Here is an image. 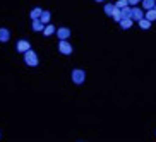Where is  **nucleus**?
I'll return each instance as SVG.
<instances>
[{"instance_id": "obj_8", "label": "nucleus", "mask_w": 156, "mask_h": 142, "mask_svg": "<svg viewBox=\"0 0 156 142\" xmlns=\"http://www.w3.org/2000/svg\"><path fill=\"white\" fill-rule=\"evenodd\" d=\"M10 40V31L7 28H0V43H7Z\"/></svg>"}, {"instance_id": "obj_21", "label": "nucleus", "mask_w": 156, "mask_h": 142, "mask_svg": "<svg viewBox=\"0 0 156 142\" xmlns=\"http://www.w3.org/2000/svg\"><path fill=\"white\" fill-rule=\"evenodd\" d=\"M94 2H103V0H94Z\"/></svg>"}, {"instance_id": "obj_16", "label": "nucleus", "mask_w": 156, "mask_h": 142, "mask_svg": "<svg viewBox=\"0 0 156 142\" xmlns=\"http://www.w3.org/2000/svg\"><path fill=\"white\" fill-rule=\"evenodd\" d=\"M146 19L147 21H156V9H147L146 10Z\"/></svg>"}, {"instance_id": "obj_22", "label": "nucleus", "mask_w": 156, "mask_h": 142, "mask_svg": "<svg viewBox=\"0 0 156 142\" xmlns=\"http://www.w3.org/2000/svg\"><path fill=\"white\" fill-rule=\"evenodd\" d=\"M154 9H156V4H154Z\"/></svg>"}, {"instance_id": "obj_4", "label": "nucleus", "mask_w": 156, "mask_h": 142, "mask_svg": "<svg viewBox=\"0 0 156 142\" xmlns=\"http://www.w3.org/2000/svg\"><path fill=\"white\" fill-rule=\"evenodd\" d=\"M29 48H31V45H29V41L28 40H19L17 41V45H16V50L19 51V53H26V51L29 50Z\"/></svg>"}, {"instance_id": "obj_10", "label": "nucleus", "mask_w": 156, "mask_h": 142, "mask_svg": "<svg viewBox=\"0 0 156 142\" xmlns=\"http://www.w3.org/2000/svg\"><path fill=\"white\" fill-rule=\"evenodd\" d=\"M119 24H120V28H122V29H130V28H132V24H134V21L130 17H127V19H122Z\"/></svg>"}, {"instance_id": "obj_20", "label": "nucleus", "mask_w": 156, "mask_h": 142, "mask_svg": "<svg viewBox=\"0 0 156 142\" xmlns=\"http://www.w3.org/2000/svg\"><path fill=\"white\" fill-rule=\"evenodd\" d=\"M141 0H129V5H137Z\"/></svg>"}, {"instance_id": "obj_6", "label": "nucleus", "mask_w": 156, "mask_h": 142, "mask_svg": "<svg viewBox=\"0 0 156 142\" xmlns=\"http://www.w3.org/2000/svg\"><path fill=\"white\" fill-rule=\"evenodd\" d=\"M55 34L58 36V40H69V36H70V29H69V28H58Z\"/></svg>"}, {"instance_id": "obj_1", "label": "nucleus", "mask_w": 156, "mask_h": 142, "mask_svg": "<svg viewBox=\"0 0 156 142\" xmlns=\"http://www.w3.org/2000/svg\"><path fill=\"white\" fill-rule=\"evenodd\" d=\"M24 64L28 65V67H38L40 60H38V53H36V51L29 48V50L24 53Z\"/></svg>"}, {"instance_id": "obj_11", "label": "nucleus", "mask_w": 156, "mask_h": 142, "mask_svg": "<svg viewBox=\"0 0 156 142\" xmlns=\"http://www.w3.org/2000/svg\"><path fill=\"white\" fill-rule=\"evenodd\" d=\"M41 14H43L41 7H34V9L31 10V14H29V16H31V19H40V17H41Z\"/></svg>"}, {"instance_id": "obj_7", "label": "nucleus", "mask_w": 156, "mask_h": 142, "mask_svg": "<svg viewBox=\"0 0 156 142\" xmlns=\"http://www.w3.org/2000/svg\"><path fill=\"white\" fill-rule=\"evenodd\" d=\"M33 31L34 33H43V29H45V24L41 23V19H33Z\"/></svg>"}, {"instance_id": "obj_15", "label": "nucleus", "mask_w": 156, "mask_h": 142, "mask_svg": "<svg viewBox=\"0 0 156 142\" xmlns=\"http://www.w3.org/2000/svg\"><path fill=\"white\" fill-rule=\"evenodd\" d=\"M120 14H122V19H127V17H130V14H132V9L130 7H124V9H120Z\"/></svg>"}, {"instance_id": "obj_5", "label": "nucleus", "mask_w": 156, "mask_h": 142, "mask_svg": "<svg viewBox=\"0 0 156 142\" xmlns=\"http://www.w3.org/2000/svg\"><path fill=\"white\" fill-rule=\"evenodd\" d=\"M142 17H144V10H142L141 7H136V5H134L130 19H132V21H139V19H142Z\"/></svg>"}, {"instance_id": "obj_3", "label": "nucleus", "mask_w": 156, "mask_h": 142, "mask_svg": "<svg viewBox=\"0 0 156 142\" xmlns=\"http://www.w3.org/2000/svg\"><path fill=\"white\" fill-rule=\"evenodd\" d=\"M72 45H70L67 40H60V43H58V51L62 53V55H70L72 53Z\"/></svg>"}, {"instance_id": "obj_17", "label": "nucleus", "mask_w": 156, "mask_h": 142, "mask_svg": "<svg viewBox=\"0 0 156 142\" xmlns=\"http://www.w3.org/2000/svg\"><path fill=\"white\" fill-rule=\"evenodd\" d=\"M112 17H113V21L120 23V21H122V14H120V9H117V7H115V10H113V14H112Z\"/></svg>"}, {"instance_id": "obj_13", "label": "nucleus", "mask_w": 156, "mask_h": 142, "mask_svg": "<svg viewBox=\"0 0 156 142\" xmlns=\"http://www.w3.org/2000/svg\"><path fill=\"white\" fill-rule=\"evenodd\" d=\"M40 19H41L43 24H50L51 23V14L48 12V10H43V14H41V17H40Z\"/></svg>"}, {"instance_id": "obj_14", "label": "nucleus", "mask_w": 156, "mask_h": 142, "mask_svg": "<svg viewBox=\"0 0 156 142\" xmlns=\"http://www.w3.org/2000/svg\"><path fill=\"white\" fill-rule=\"evenodd\" d=\"M141 2H142V7H144V10H147V9H154L156 0H141Z\"/></svg>"}, {"instance_id": "obj_19", "label": "nucleus", "mask_w": 156, "mask_h": 142, "mask_svg": "<svg viewBox=\"0 0 156 142\" xmlns=\"http://www.w3.org/2000/svg\"><path fill=\"white\" fill-rule=\"evenodd\" d=\"M127 5H129V0H119V2L115 4V7H117V9H124Z\"/></svg>"}, {"instance_id": "obj_2", "label": "nucleus", "mask_w": 156, "mask_h": 142, "mask_svg": "<svg viewBox=\"0 0 156 142\" xmlns=\"http://www.w3.org/2000/svg\"><path fill=\"white\" fill-rule=\"evenodd\" d=\"M70 75H72V82L77 84V86H79V84H83L84 81H86V72H84V70H81V69H74Z\"/></svg>"}, {"instance_id": "obj_9", "label": "nucleus", "mask_w": 156, "mask_h": 142, "mask_svg": "<svg viewBox=\"0 0 156 142\" xmlns=\"http://www.w3.org/2000/svg\"><path fill=\"white\" fill-rule=\"evenodd\" d=\"M57 33V29H55V26H53V24H45V29H43V34H45V36H53V34H55Z\"/></svg>"}, {"instance_id": "obj_18", "label": "nucleus", "mask_w": 156, "mask_h": 142, "mask_svg": "<svg viewBox=\"0 0 156 142\" xmlns=\"http://www.w3.org/2000/svg\"><path fill=\"white\" fill-rule=\"evenodd\" d=\"M113 10H115V5L113 4H106V7H105V14L106 16H112V14H113Z\"/></svg>"}, {"instance_id": "obj_12", "label": "nucleus", "mask_w": 156, "mask_h": 142, "mask_svg": "<svg viewBox=\"0 0 156 142\" xmlns=\"http://www.w3.org/2000/svg\"><path fill=\"white\" fill-rule=\"evenodd\" d=\"M137 23H139V28H141V29H149V28H151V21H147L146 17L139 19Z\"/></svg>"}]
</instances>
